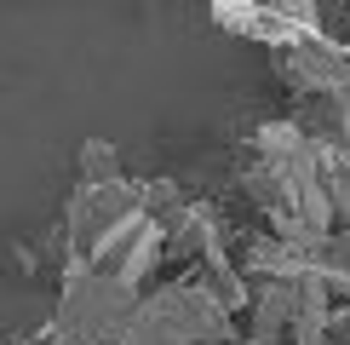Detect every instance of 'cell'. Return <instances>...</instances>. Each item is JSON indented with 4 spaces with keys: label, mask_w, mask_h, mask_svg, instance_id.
Returning a JSON list of instances; mask_svg holds the SVG:
<instances>
[{
    "label": "cell",
    "mask_w": 350,
    "mask_h": 345,
    "mask_svg": "<svg viewBox=\"0 0 350 345\" xmlns=\"http://www.w3.org/2000/svg\"><path fill=\"white\" fill-rule=\"evenodd\" d=\"M144 305V288L109 270H64L57 277V316L52 328L75 345H115Z\"/></svg>",
    "instance_id": "cell-2"
},
{
    "label": "cell",
    "mask_w": 350,
    "mask_h": 345,
    "mask_svg": "<svg viewBox=\"0 0 350 345\" xmlns=\"http://www.w3.org/2000/svg\"><path fill=\"white\" fill-rule=\"evenodd\" d=\"M236 345H265V340H247V334H241V340H236Z\"/></svg>",
    "instance_id": "cell-4"
},
{
    "label": "cell",
    "mask_w": 350,
    "mask_h": 345,
    "mask_svg": "<svg viewBox=\"0 0 350 345\" xmlns=\"http://www.w3.org/2000/svg\"><path fill=\"white\" fill-rule=\"evenodd\" d=\"M236 322L241 316L213 294L207 277H184L144 294L138 316L115 345H236Z\"/></svg>",
    "instance_id": "cell-1"
},
{
    "label": "cell",
    "mask_w": 350,
    "mask_h": 345,
    "mask_svg": "<svg viewBox=\"0 0 350 345\" xmlns=\"http://www.w3.org/2000/svg\"><path fill=\"white\" fill-rule=\"evenodd\" d=\"M213 18L224 35H241V40H258V47L282 52L299 40V29L282 18V12L270 6V0H213Z\"/></svg>",
    "instance_id": "cell-3"
}]
</instances>
